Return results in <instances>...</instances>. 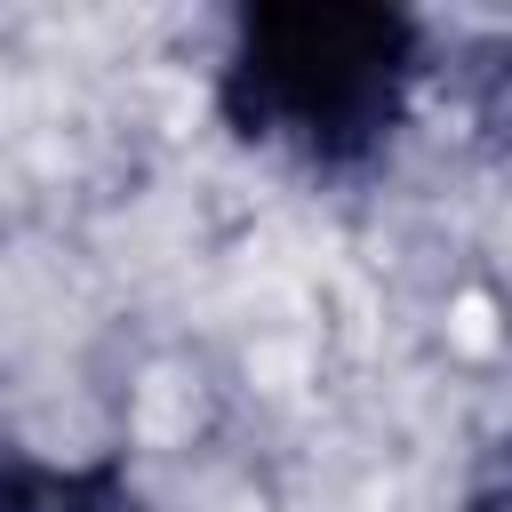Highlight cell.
<instances>
[{
	"instance_id": "6da1fadb",
	"label": "cell",
	"mask_w": 512,
	"mask_h": 512,
	"mask_svg": "<svg viewBox=\"0 0 512 512\" xmlns=\"http://www.w3.org/2000/svg\"><path fill=\"white\" fill-rule=\"evenodd\" d=\"M432 80L424 16L384 0H256L232 8L208 104L248 144L304 176L352 184L392 160Z\"/></svg>"
},
{
	"instance_id": "7a4b0ae2",
	"label": "cell",
	"mask_w": 512,
	"mask_h": 512,
	"mask_svg": "<svg viewBox=\"0 0 512 512\" xmlns=\"http://www.w3.org/2000/svg\"><path fill=\"white\" fill-rule=\"evenodd\" d=\"M0 512H152L128 448H88V456H48L0 440Z\"/></svg>"
},
{
	"instance_id": "3957f363",
	"label": "cell",
	"mask_w": 512,
	"mask_h": 512,
	"mask_svg": "<svg viewBox=\"0 0 512 512\" xmlns=\"http://www.w3.org/2000/svg\"><path fill=\"white\" fill-rule=\"evenodd\" d=\"M504 136H512V64H504Z\"/></svg>"
},
{
	"instance_id": "277c9868",
	"label": "cell",
	"mask_w": 512,
	"mask_h": 512,
	"mask_svg": "<svg viewBox=\"0 0 512 512\" xmlns=\"http://www.w3.org/2000/svg\"><path fill=\"white\" fill-rule=\"evenodd\" d=\"M504 496H512V456H504Z\"/></svg>"
}]
</instances>
